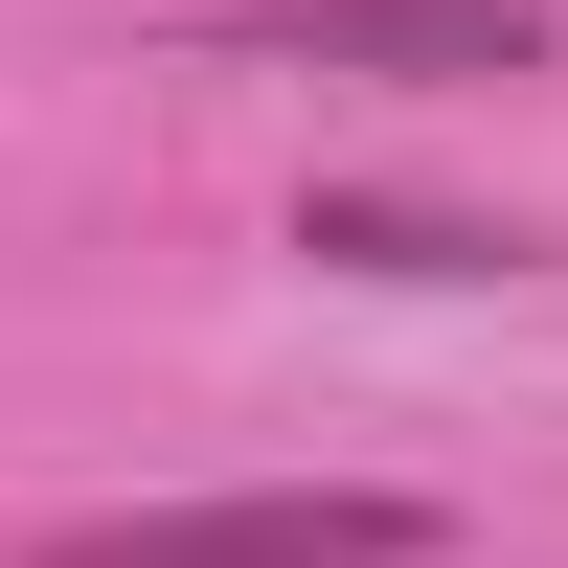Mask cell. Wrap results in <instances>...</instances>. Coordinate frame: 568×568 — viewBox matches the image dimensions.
Segmentation results:
<instances>
[{
    "instance_id": "cell-1",
    "label": "cell",
    "mask_w": 568,
    "mask_h": 568,
    "mask_svg": "<svg viewBox=\"0 0 568 568\" xmlns=\"http://www.w3.org/2000/svg\"><path fill=\"white\" fill-rule=\"evenodd\" d=\"M23 568H433V500H114V524H45Z\"/></svg>"
},
{
    "instance_id": "cell-2",
    "label": "cell",
    "mask_w": 568,
    "mask_h": 568,
    "mask_svg": "<svg viewBox=\"0 0 568 568\" xmlns=\"http://www.w3.org/2000/svg\"><path fill=\"white\" fill-rule=\"evenodd\" d=\"M227 69H387V91H478V69H546L524 0H227Z\"/></svg>"
}]
</instances>
